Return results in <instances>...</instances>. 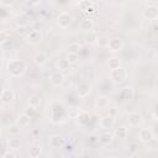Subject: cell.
<instances>
[{"label":"cell","mask_w":158,"mask_h":158,"mask_svg":"<svg viewBox=\"0 0 158 158\" xmlns=\"http://www.w3.org/2000/svg\"><path fill=\"white\" fill-rule=\"evenodd\" d=\"M138 139H139V142H142L144 144L151 143L154 139L153 131L151 128H141L139 130V133H138Z\"/></svg>","instance_id":"277c9868"},{"label":"cell","mask_w":158,"mask_h":158,"mask_svg":"<svg viewBox=\"0 0 158 158\" xmlns=\"http://www.w3.org/2000/svg\"><path fill=\"white\" fill-rule=\"evenodd\" d=\"M96 40H98V33L94 32V31H89L85 35V42L88 44H95L96 43Z\"/></svg>","instance_id":"cb8c5ba5"},{"label":"cell","mask_w":158,"mask_h":158,"mask_svg":"<svg viewBox=\"0 0 158 158\" xmlns=\"http://www.w3.org/2000/svg\"><path fill=\"white\" fill-rule=\"evenodd\" d=\"M107 115H110V116H112V117H116V116L118 115V109L115 107V106L109 107V112H107Z\"/></svg>","instance_id":"e575fe53"},{"label":"cell","mask_w":158,"mask_h":158,"mask_svg":"<svg viewBox=\"0 0 158 158\" xmlns=\"http://www.w3.org/2000/svg\"><path fill=\"white\" fill-rule=\"evenodd\" d=\"M67 60L69 62V64L70 65H73V64H77L78 62H79V53H73V52H69L68 54H67Z\"/></svg>","instance_id":"f546056e"},{"label":"cell","mask_w":158,"mask_h":158,"mask_svg":"<svg viewBox=\"0 0 158 158\" xmlns=\"http://www.w3.org/2000/svg\"><path fill=\"white\" fill-rule=\"evenodd\" d=\"M28 106H32V107H37L40 106L41 104V96L37 95V94H32L30 98H28Z\"/></svg>","instance_id":"603a6c76"},{"label":"cell","mask_w":158,"mask_h":158,"mask_svg":"<svg viewBox=\"0 0 158 158\" xmlns=\"http://www.w3.org/2000/svg\"><path fill=\"white\" fill-rule=\"evenodd\" d=\"M120 65H121L120 58H117V57H111V58H109V60H107V67H109L110 70H111V69H115V68H118Z\"/></svg>","instance_id":"f1b7e54d"},{"label":"cell","mask_w":158,"mask_h":158,"mask_svg":"<svg viewBox=\"0 0 158 158\" xmlns=\"http://www.w3.org/2000/svg\"><path fill=\"white\" fill-rule=\"evenodd\" d=\"M35 110H36V107H32V106H28V107L26 109V111H25V112H26V114H27V115H28V116H30V117L32 118V116H33V115H35V112H36Z\"/></svg>","instance_id":"8d00e7d4"},{"label":"cell","mask_w":158,"mask_h":158,"mask_svg":"<svg viewBox=\"0 0 158 158\" xmlns=\"http://www.w3.org/2000/svg\"><path fill=\"white\" fill-rule=\"evenodd\" d=\"M75 120H78L80 126H86L90 121V114L86 112V111H80V114L78 115V117Z\"/></svg>","instance_id":"44dd1931"},{"label":"cell","mask_w":158,"mask_h":158,"mask_svg":"<svg viewBox=\"0 0 158 158\" xmlns=\"http://www.w3.org/2000/svg\"><path fill=\"white\" fill-rule=\"evenodd\" d=\"M28 153H30L31 158H37L42 153V147L40 144H32L30 147V149H28Z\"/></svg>","instance_id":"7402d4cb"},{"label":"cell","mask_w":158,"mask_h":158,"mask_svg":"<svg viewBox=\"0 0 158 158\" xmlns=\"http://www.w3.org/2000/svg\"><path fill=\"white\" fill-rule=\"evenodd\" d=\"M0 2L2 6H11L15 2V0H0Z\"/></svg>","instance_id":"74e56055"},{"label":"cell","mask_w":158,"mask_h":158,"mask_svg":"<svg viewBox=\"0 0 158 158\" xmlns=\"http://www.w3.org/2000/svg\"><path fill=\"white\" fill-rule=\"evenodd\" d=\"M107 48H109V51H111V52H120V51H122V48H123V41H122L121 38H118V37L110 38V40H109Z\"/></svg>","instance_id":"30bf717a"},{"label":"cell","mask_w":158,"mask_h":158,"mask_svg":"<svg viewBox=\"0 0 158 158\" xmlns=\"http://www.w3.org/2000/svg\"><path fill=\"white\" fill-rule=\"evenodd\" d=\"M20 131H21V128H20V127H19L16 123H14V125H12V126L9 128V132H10V133H14V135L20 133Z\"/></svg>","instance_id":"d590c367"},{"label":"cell","mask_w":158,"mask_h":158,"mask_svg":"<svg viewBox=\"0 0 158 158\" xmlns=\"http://www.w3.org/2000/svg\"><path fill=\"white\" fill-rule=\"evenodd\" d=\"M49 146L52 148H56V149H60L65 146V138L60 135H54L52 137H49Z\"/></svg>","instance_id":"9c48e42d"},{"label":"cell","mask_w":158,"mask_h":158,"mask_svg":"<svg viewBox=\"0 0 158 158\" xmlns=\"http://www.w3.org/2000/svg\"><path fill=\"white\" fill-rule=\"evenodd\" d=\"M80 49H81V46H80L79 43H77V42H74V43H70V44H69V52L79 53V52H80Z\"/></svg>","instance_id":"1f68e13d"},{"label":"cell","mask_w":158,"mask_h":158,"mask_svg":"<svg viewBox=\"0 0 158 158\" xmlns=\"http://www.w3.org/2000/svg\"><path fill=\"white\" fill-rule=\"evenodd\" d=\"M10 40V35L7 31H0V44H5Z\"/></svg>","instance_id":"4dcf8cb0"},{"label":"cell","mask_w":158,"mask_h":158,"mask_svg":"<svg viewBox=\"0 0 158 158\" xmlns=\"http://www.w3.org/2000/svg\"><path fill=\"white\" fill-rule=\"evenodd\" d=\"M79 28H80L81 31H84V32L93 31V28H94V21H93V19L85 17L84 20H81V21L79 22Z\"/></svg>","instance_id":"ac0fdd59"},{"label":"cell","mask_w":158,"mask_h":158,"mask_svg":"<svg viewBox=\"0 0 158 158\" xmlns=\"http://www.w3.org/2000/svg\"><path fill=\"white\" fill-rule=\"evenodd\" d=\"M114 138H115L114 133H112L110 130H105L104 132H101V133L98 136V142H99L100 144H102V146H109V144L112 143Z\"/></svg>","instance_id":"8992f818"},{"label":"cell","mask_w":158,"mask_h":158,"mask_svg":"<svg viewBox=\"0 0 158 158\" xmlns=\"http://www.w3.org/2000/svg\"><path fill=\"white\" fill-rule=\"evenodd\" d=\"M94 105L99 110L107 109L109 105H110V98L106 96V95H98L96 99H95V101H94Z\"/></svg>","instance_id":"8fae6325"},{"label":"cell","mask_w":158,"mask_h":158,"mask_svg":"<svg viewBox=\"0 0 158 158\" xmlns=\"http://www.w3.org/2000/svg\"><path fill=\"white\" fill-rule=\"evenodd\" d=\"M143 17L148 21H154L158 17V7L154 5L148 6L144 11H143Z\"/></svg>","instance_id":"4fadbf2b"},{"label":"cell","mask_w":158,"mask_h":158,"mask_svg":"<svg viewBox=\"0 0 158 158\" xmlns=\"http://www.w3.org/2000/svg\"><path fill=\"white\" fill-rule=\"evenodd\" d=\"M90 91H91V86H90V84H88V83H85V81H83V83H79L78 85H77V88H75V94H77V96L78 98H86L89 94H90Z\"/></svg>","instance_id":"52a82bcc"},{"label":"cell","mask_w":158,"mask_h":158,"mask_svg":"<svg viewBox=\"0 0 158 158\" xmlns=\"http://www.w3.org/2000/svg\"><path fill=\"white\" fill-rule=\"evenodd\" d=\"M7 69H9V73L11 77L14 78H20L22 77L25 73H26V69H27V64L25 60H21V59H15V60H11L7 65Z\"/></svg>","instance_id":"6da1fadb"},{"label":"cell","mask_w":158,"mask_h":158,"mask_svg":"<svg viewBox=\"0 0 158 158\" xmlns=\"http://www.w3.org/2000/svg\"><path fill=\"white\" fill-rule=\"evenodd\" d=\"M14 100V91L11 89H4L1 96H0V101L2 104H10Z\"/></svg>","instance_id":"ffe728a7"},{"label":"cell","mask_w":158,"mask_h":158,"mask_svg":"<svg viewBox=\"0 0 158 158\" xmlns=\"http://www.w3.org/2000/svg\"><path fill=\"white\" fill-rule=\"evenodd\" d=\"M2 156H4V157H15L16 154L14 153V151H10V149H7V152H5Z\"/></svg>","instance_id":"ab89813d"},{"label":"cell","mask_w":158,"mask_h":158,"mask_svg":"<svg viewBox=\"0 0 158 158\" xmlns=\"http://www.w3.org/2000/svg\"><path fill=\"white\" fill-rule=\"evenodd\" d=\"M2 91H4V88L0 85V96H1V94H2Z\"/></svg>","instance_id":"60d3db41"},{"label":"cell","mask_w":158,"mask_h":158,"mask_svg":"<svg viewBox=\"0 0 158 158\" xmlns=\"http://www.w3.org/2000/svg\"><path fill=\"white\" fill-rule=\"evenodd\" d=\"M127 122L131 127H138L143 122V116L138 112H130L127 115Z\"/></svg>","instance_id":"ba28073f"},{"label":"cell","mask_w":158,"mask_h":158,"mask_svg":"<svg viewBox=\"0 0 158 158\" xmlns=\"http://www.w3.org/2000/svg\"><path fill=\"white\" fill-rule=\"evenodd\" d=\"M90 2H96V1H99V0H89Z\"/></svg>","instance_id":"b9f144b4"},{"label":"cell","mask_w":158,"mask_h":158,"mask_svg":"<svg viewBox=\"0 0 158 158\" xmlns=\"http://www.w3.org/2000/svg\"><path fill=\"white\" fill-rule=\"evenodd\" d=\"M115 126V117L110 116V115H106L104 117L100 118V127L104 128V130H110Z\"/></svg>","instance_id":"9a60e30c"},{"label":"cell","mask_w":158,"mask_h":158,"mask_svg":"<svg viewBox=\"0 0 158 158\" xmlns=\"http://www.w3.org/2000/svg\"><path fill=\"white\" fill-rule=\"evenodd\" d=\"M42 40H43V35L40 30H31L26 35V41L31 44H38L42 42Z\"/></svg>","instance_id":"3957f363"},{"label":"cell","mask_w":158,"mask_h":158,"mask_svg":"<svg viewBox=\"0 0 158 158\" xmlns=\"http://www.w3.org/2000/svg\"><path fill=\"white\" fill-rule=\"evenodd\" d=\"M27 1H28V4H30L31 6H38L42 0H27Z\"/></svg>","instance_id":"f35d334b"},{"label":"cell","mask_w":158,"mask_h":158,"mask_svg":"<svg viewBox=\"0 0 158 158\" xmlns=\"http://www.w3.org/2000/svg\"><path fill=\"white\" fill-rule=\"evenodd\" d=\"M20 147H21V139L17 138L16 136L15 137H10L7 139V149L16 152V151L20 149Z\"/></svg>","instance_id":"d6986e66"},{"label":"cell","mask_w":158,"mask_h":158,"mask_svg":"<svg viewBox=\"0 0 158 158\" xmlns=\"http://www.w3.org/2000/svg\"><path fill=\"white\" fill-rule=\"evenodd\" d=\"M90 5H91V2H90L89 0H81V1L79 2V7H80V10H83V11H85Z\"/></svg>","instance_id":"836d02e7"},{"label":"cell","mask_w":158,"mask_h":158,"mask_svg":"<svg viewBox=\"0 0 158 158\" xmlns=\"http://www.w3.org/2000/svg\"><path fill=\"white\" fill-rule=\"evenodd\" d=\"M109 37L107 36H98V40H96V46L100 47V48H107V44H109Z\"/></svg>","instance_id":"83f0119b"},{"label":"cell","mask_w":158,"mask_h":158,"mask_svg":"<svg viewBox=\"0 0 158 158\" xmlns=\"http://www.w3.org/2000/svg\"><path fill=\"white\" fill-rule=\"evenodd\" d=\"M16 22H17V25H19V26H22V27H26V26H27V23H28V21H27V17H26V16H19V17H17V20H16Z\"/></svg>","instance_id":"d6a6232c"},{"label":"cell","mask_w":158,"mask_h":158,"mask_svg":"<svg viewBox=\"0 0 158 158\" xmlns=\"http://www.w3.org/2000/svg\"><path fill=\"white\" fill-rule=\"evenodd\" d=\"M128 77V72L126 68L123 67H118V68H115V69H111L110 73H109V78H110V81L112 84H121L123 83Z\"/></svg>","instance_id":"7a4b0ae2"},{"label":"cell","mask_w":158,"mask_h":158,"mask_svg":"<svg viewBox=\"0 0 158 158\" xmlns=\"http://www.w3.org/2000/svg\"><path fill=\"white\" fill-rule=\"evenodd\" d=\"M72 21H73V17H72V15L68 14V12H60V14L57 16V23H58V26L62 27V28L69 27L70 23H72Z\"/></svg>","instance_id":"5b68a950"},{"label":"cell","mask_w":158,"mask_h":158,"mask_svg":"<svg viewBox=\"0 0 158 158\" xmlns=\"http://www.w3.org/2000/svg\"><path fill=\"white\" fill-rule=\"evenodd\" d=\"M112 133H114V136H115V137H117V138H126V137H127L128 131H127V128H126L125 126H121V127L116 128Z\"/></svg>","instance_id":"4316f807"},{"label":"cell","mask_w":158,"mask_h":158,"mask_svg":"<svg viewBox=\"0 0 158 158\" xmlns=\"http://www.w3.org/2000/svg\"><path fill=\"white\" fill-rule=\"evenodd\" d=\"M79 114H80V110L77 106H70V107L67 109V116L69 118H72V120H75Z\"/></svg>","instance_id":"484cf974"},{"label":"cell","mask_w":158,"mask_h":158,"mask_svg":"<svg viewBox=\"0 0 158 158\" xmlns=\"http://www.w3.org/2000/svg\"><path fill=\"white\" fill-rule=\"evenodd\" d=\"M49 83L53 86H60L64 83V74H63V72H59V70L54 72L51 75V78H49Z\"/></svg>","instance_id":"5bb4252c"},{"label":"cell","mask_w":158,"mask_h":158,"mask_svg":"<svg viewBox=\"0 0 158 158\" xmlns=\"http://www.w3.org/2000/svg\"><path fill=\"white\" fill-rule=\"evenodd\" d=\"M30 120H31V117H30L26 112H22V114H20V115L17 116L15 123H16L20 128H25V127H27V126L30 125Z\"/></svg>","instance_id":"e0dca14e"},{"label":"cell","mask_w":158,"mask_h":158,"mask_svg":"<svg viewBox=\"0 0 158 158\" xmlns=\"http://www.w3.org/2000/svg\"><path fill=\"white\" fill-rule=\"evenodd\" d=\"M118 96H120V99L123 100V101H130V100H132L133 96H135V89H133L132 86H125L123 89L120 90Z\"/></svg>","instance_id":"7c38bea8"},{"label":"cell","mask_w":158,"mask_h":158,"mask_svg":"<svg viewBox=\"0 0 158 158\" xmlns=\"http://www.w3.org/2000/svg\"><path fill=\"white\" fill-rule=\"evenodd\" d=\"M69 67H70V64H69V62L67 60V58H62V59H59L58 63H57V68H58L59 72H67V70L69 69Z\"/></svg>","instance_id":"d4e9b609"},{"label":"cell","mask_w":158,"mask_h":158,"mask_svg":"<svg viewBox=\"0 0 158 158\" xmlns=\"http://www.w3.org/2000/svg\"><path fill=\"white\" fill-rule=\"evenodd\" d=\"M33 63L37 65V67H43L47 62H48V56L44 53V52H37L35 56H33Z\"/></svg>","instance_id":"2e32d148"}]
</instances>
